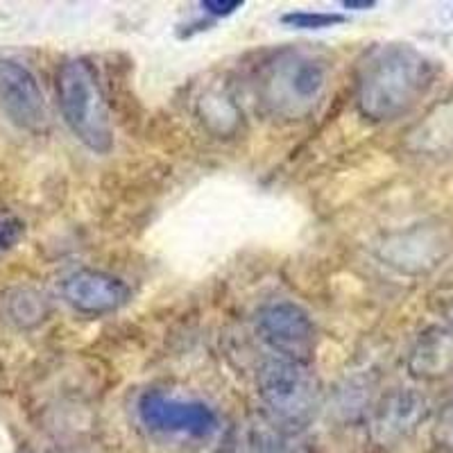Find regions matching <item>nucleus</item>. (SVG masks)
Returning a JSON list of instances; mask_svg holds the SVG:
<instances>
[{
  "label": "nucleus",
  "instance_id": "1",
  "mask_svg": "<svg viewBox=\"0 0 453 453\" xmlns=\"http://www.w3.org/2000/svg\"><path fill=\"white\" fill-rule=\"evenodd\" d=\"M438 78V64L408 43H381L356 71V107L370 120H395L411 111Z\"/></svg>",
  "mask_w": 453,
  "mask_h": 453
},
{
  "label": "nucleus",
  "instance_id": "2",
  "mask_svg": "<svg viewBox=\"0 0 453 453\" xmlns=\"http://www.w3.org/2000/svg\"><path fill=\"white\" fill-rule=\"evenodd\" d=\"M57 104L73 136L96 155L113 148V123L98 75L87 59H66L55 75Z\"/></svg>",
  "mask_w": 453,
  "mask_h": 453
},
{
  "label": "nucleus",
  "instance_id": "3",
  "mask_svg": "<svg viewBox=\"0 0 453 453\" xmlns=\"http://www.w3.org/2000/svg\"><path fill=\"white\" fill-rule=\"evenodd\" d=\"M326 88V68L318 57L302 50H281L263 68L258 98L274 116L304 119Z\"/></svg>",
  "mask_w": 453,
  "mask_h": 453
},
{
  "label": "nucleus",
  "instance_id": "4",
  "mask_svg": "<svg viewBox=\"0 0 453 453\" xmlns=\"http://www.w3.org/2000/svg\"><path fill=\"white\" fill-rule=\"evenodd\" d=\"M258 399L273 424L286 431H304L322 406V390L306 363L290 358L265 361L257 376Z\"/></svg>",
  "mask_w": 453,
  "mask_h": 453
},
{
  "label": "nucleus",
  "instance_id": "5",
  "mask_svg": "<svg viewBox=\"0 0 453 453\" xmlns=\"http://www.w3.org/2000/svg\"><path fill=\"white\" fill-rule=\"evenodd\" d=\"M257 329L281 358L299 363L309 361L318 340V329L311 315L288 299L261 306L257 313Z\"/></svg>",
  "mask_w": 453,
  "mask_h": 453
},
{
  "label": "nucleus",
  "instance_id": "6",
  "mask_svg": "<svg viewBox=\"0 0 453 453\" xmlns=\"http://www.w3.org/2000/svg\"><path fill=\"white\" fill-rule=\"evenodd\" d=\"M0 109L16 127L39 132L48 125V103L35 73L0 57Z\"/></svg>",
  "mask_w": 453,
  "mask_h": 453
},
{
  "label": "nucleus",
  "instance_id": "7",
  "mask_svg": "<svg viewBox=\"0 0 453 453\" xmlns=\"http://www.w3.org/2000/svg\"><path fill=\"white\" fill-rule=\"evenodd\" d=\"M139 418L152 431L184 433V435H209L216 431L218 418L213 408L202 402H184L159 390L145 392L139 399Z\"/></svg>",
  "mask_w": 453,
  "mask_h": 453
},
{
  "label": "nucleus",
  "instance_id": "8",
  "mask_svg": "<svg viewBox=\"0 0 453 453\" xmlns=\"http://www.w3.org/2000/svg\"><path fill=\"white\" fill-rule=\"evenodd\" d=\"M428 418L426 396L411 388H399L376 403L372 415V440L381 447H395L418 431Z\"/></svg>",
  "mask_w": 453,
  "mask_h": 453
},
{
  "label": "nucleus",
  "instance_id": "9",
  "mask_svg": "<svg viewBox=\"0 0 453 453\" xmlns=\"http://www.w3.org/2000/svg\"><path fill=\"white\" fill-rule=\"evenodd\" d=\"M62 295L68 304L84 315H104L127 304L129 288L123 279L100 270H78L62 283Z\"/></svg>",
  "mask_w": 453,
  "mask_h": 453
},
{
  "label": "nucleus",
  "instance_id": "10",
  "mask_svg": "<svg viewBox=\"0 0 453 453\" xmlns=\"http://www.w3.org/2000/svg\"><path fill=\"white\" fill-rule=\"evenodd\" d=\"M408 370L422 381L453 376V329L431 326L424 331L408 354Z\"/></svg>",
  "mask_w": 453,
  "mask_h": 453
},
{
  "label": "nucleus",
  "instance_id": "11",
  "mask_svg": "<svg viewBox=\"0 0 453 453\" xmlns=\"http://www.w3.org/2000/svg\"><path fill=\"white\" fill-rule=\"evenodd\" d=\"M411 136L419 152L426 155L453 152V96L444 98V103L433 109Z\"/></svg>",
  "mask_w": 453,
  "mask_h": 453
},
{
  "label": "nucleus",
  "instance_id": "12",
  "mask_svg": "<svg viewBox=\"0 0 453 453\" xmlns=\"http://www.w3.org/2000/svg\"><path fill=\"white\" fill-rule=\"evenodd\" d=\"M3 309L16 326L30 329V326L42 325L48 318L50 304H48L46 295L39 293V290L19 286V288L7 290L5 297H3Z\"/></svg>",
  "mask_w": 453,
  "mask_h": 453
},
{
  "label": "nucleus",
  "instance_id": "13",
  "mask_svg": "<svg viewBox=\"0 0 453 453\" xmlns=\"http://www.w3.org/2000/svg\"><path fill=\"white\" fill-rule=\"evenodd\" d=\"M347 19L335 12H309V10H295L281 16V23L295 30H326V27L342 26Z\"/></svg>",
  "mask_w": 453,
  "mask_h": 453
},
{
  "label": "nucleus",
  "instance_id": "14",
  "mask_svg": "<svg viewBox=\"0 0 453 453\" xmlns=\"http://www.w3.org/2000/svg\"><path fill=\"white\" fill-rule=\"evenodd\" d=\"M433 438L444 451L453 453V402L438 415V422L433 428Z\"/></svg>",
  "mask_w": 453,
  "mask_h": 453
},
{
  "label": "nucleus",
  "instance_id": "15",
  "mask_svg": "<svg viewBox=\"0 0 453 453\" xmlns=\"http://www.w3.org/2000/svg\"><path fill=\"white\" fill-rule=\"evenodd\" d=\"M23 236V222L14 216H0V257L10 252Z\"/></svg>",
  "mask_w": 453,
  "mask_h": 453
},
{
  "label": "nucleus",
  "instance_id": "16",
  "mask_svg": "<svg viewBox=\"0 0 453 453\" xmlns=\"http://www.w3.org/2000/svg\"><path fill=\"white\" fill-rule=\"evenodd\" d=\"M202 10L213 16H232L234 12L242 10V3L241 0H225V3H220V0H204Z\"/></svg>",
  "mask_w": 453,
  "mask_h": 453
},
{
  "label": "nucleus",
  "instance_id": "17",
  "mask_svg": "<svg viewBox=\"0 0 453 453\" xmlns=\"http://www.w3.org/2000/svg\"><path fill=\"white\" fill-rule=\"evenodd\" d=\"M374 5V0H345L342 3V7H347V10H372Z\"/></svg>",
  "mask_w": 453,
  "mask_h": 453
},
{
  "label": "nucleus",
  "instance_id": "18",
  "mask_svg": "<svg viewBox=\"0 0 453 453\" xmlns=\"http://www.w3.org/2000/svg\"><path fill=\"white\" fill-rule=\"evenodd\" d=\"M449 315H451V318H449V319H451V322H453V311H451V313H449Z\"/></svg>",
  "mask_w": 453,
  "mask_h": 453
}]
</instances>
